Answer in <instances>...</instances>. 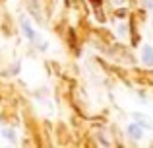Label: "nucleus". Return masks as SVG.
Returning a JSON list of instances; mask_svg holds the SVG:
<instances>
[{"mask_svg": "<svg viewBox=\"0 0 153 148\" xmlns=\"http://www.w3.org/2000/svg\"><path fill=\"white\" fill-rule=\"evenodd\" d=\"M22 31H23V35H25V39H29L31 43L37 45V49L47 51V47H49V45H47V41H45V39H41V35L33 29V26H31V22L27 18H22Z\"/></svg>", "mask_w": 153, "mask_h": 148, "instance_id": "obj_1", "label": "nucleus"}, {"mask_svg": "<svg viewBox=\"0 0 153 148\" xmlns=\"http://www.w3.org/2000/svg\"><path fill=\"white\" fill-rule=\"evenodd\" d=\"M126 133H128V137H130L132 140H142L143 138V127L134 121V123H130V125L126 127Z\"/></svg>", "mask_w": 153, "mask_h": 148, "instance_id": "obj_2", "label": "nucleus"}, {"mask_svg": "<svg viewBox=\"0 0 153 148\" xmlns=\"http://www.w3.org/2000/svg\"><path fill=\"white\" fill-rule=\"evenodd\" d=\"M142 62L146 66H153V47L151 45L142 47Z\"/></svg>", "mask_w": 153, "mask_h": 148, "instance_id": "obj_3", "label": "nucleus"}, {"mask_svg": "<svg viewBox=\"0 0 153 148\" xmlns=\"http://www.w3.org/2000/svg\"><path fill=\"white\" fill-rule=\"evenodd\" d=\"M134 121L138 123V125H142L143 129H149V131H153V123H151L149 119L146 117V115H142V113H134Z\"/></svg>", "mask_w": 153, "mask_h": 148, "instance_id": "obj_4", "label": "nucleus"}, {"mask_svg": "<svg viewBox=\"0 0 153 148\" xmlns=\"http://www.w3.org/2000/svg\"><path fill=\"white\" fill-rule=\"evenodd\" d=\"M2 137L6 138L8 142H12V144L18 140V134H16V131H14V129H8V127H6V129H2Z\"/></svg>", "mask_w": 153, "mask_h": 148, "instance_id": "obj_5", "label": "nucleus"}, {"mask_svg": "<svg viewBox=\"0 0 153 148\" xmlns=\"http://www.w3.org/2000/svg\"><path fill=\"white\" fill-rule=\"evenodd\" d=\"M116 33H118L122 39H126V35H128V27L122 23V26H118V27H116Z\"/></svg>", "mask_w": 153, "mask_h": 148, "instance_id": "obj_6", "label": "nucleus"}, {"mask_svg": "<svg viewBox=\"0 0 153 148\" xmlns=\"http://www.w3.org/2000/svg\"><path fill=\"white\" fill-rule=\"evenodd\" d=\"M114 4H126V0H112Z\"/></svg>", "mask_w": 153, "mask_h": 148, "instance_id": "obj_7", "label": "nucleus"}, {"mask_svg": "<svg viewBox=\"0 0 153 148\" xmlns=\"http://www.w3.org/2000/svg\"><path fill=\"white\" fill-rule=\"evenodd\" d=\"M99 2H101V0H93V4H99Z\"/></svg>", "mask_w": 153, "mask_h": 148, "instance_id": "obj_8", "label": "nucleus"}]
</instances>
